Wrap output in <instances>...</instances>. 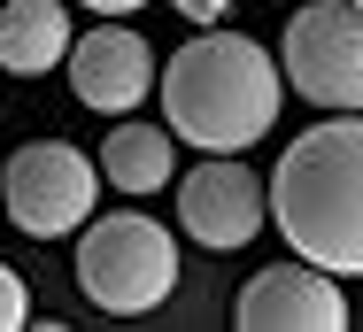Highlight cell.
Segmentation results:
<instances>
[{"instance_id": "5b68a950", "label": "cell", "mask_w": 363, "mask_h": 332, "mask_svg": "<svg viewBox=\"0 0 363 332\" xmlns=\"http://www.w3.org/2000/svg\"><path fill=\"white\" fill-rule=\"evenodd\" d=\"M286 85L317 109H363V8L356 0H309L286 16L279 39Z\"/></svg>"}, {"instance_id": "8992f818", "label": "cell", "mask_w": 363, "mask_h": 332, "mask_svg": "<svg viewBox=\"0 0 363 332\" xmlns=\"http://www.w3.org/2000/svg\"><path fill=\"white\" fill-rule=\"evenodd\" d=\"M232 325H247V332H340L348 325V301H340V278L325 263L294 255V263H271L240 286Z\"/></svg>"}, {"instance_id": "5bb4252c", "label": "cell", "mask_w": 363, "mask_h": 332, "mask_svg": "<svg viewBox=\"0 0 363 332\" xmlns=\"http://www.w3.org/2000/svg\"><path fill=\"white\" fill-rule=\"evenodd\" d=\"M0 216H8V201H0Z\"/></svg>"}, {"instance_id": "8fae6325", "label": "cell", "mask_w": 363, "mask_h": 332, "mask_svg": "<svg viewBox=\"0 0 363 332\" xmlns=\"http://www.w3.org/2000/svg\"><path fill=\"white\" fill-rule=\"evenodd\" d=\"M31 325V294H23V278L0 263V332H23Z\"/></svg>"}, {"instance_id": "30bf717a", "label": "cell", "mask_w": 363, "mask_h": 332, "mask_svg": "<svg viewBox=\"0 0 363 332\" xmlns=\"http://www.w3.org/2000/svg\"><path fill=\"white\" fill-rule=\"evenodd\" d=\"M101 178H108V194H162L178 178V132L116 116V132L101 139Z\"/></svg>"}, {"instance_id": "3957f363", "label": "cell", "mask_w": 363, "mask_h": 332, "mask_svg": "<svg viewBox=\"0 0 363 332\" xmlns=\"http://www.w3.org/2000/svg\"><path fill=\"white\" fill-rule=\"evenodd\" d=\"M77 286L108 317H147V309H162L178 294V240L155 216H140V209H116V216L85 224V240H77Z\"/></svg>"}, {"instance_id": "6da1fadb", "label": "cell", "mask_w": 363, "mask_h": 332, "mask_svg": "<svg viewBox=\"0 0 363 332\" xmlns=\"http://www.w3.org/2000/svg\"><path fill=\"white\" fill-rule=\"evenodd\" d=\"M279 101H286V62L240 31H201L162 62V124L201 155L255 147L279 124Z\"/></svg>"}, {"instance_id": "9c48e42d", "label": "cell", "mask_w": 363, "mask_h": 332, "mask_svg": "<svg viewBox=\"0 0 363 332\" xmlns=\"http://www.w3.org/2000/svg\"><path fill=\"white\" fill-rule=\"evenodd\" d=\"M70 8L62 0H0V70L8 77H47L70 62Z\"/></svg>"}, {"instance_id": "4fadbf2b", "label": "cell", "mask_w": 363, "mask_h": 332, "mask_svg": "<svg viewBox=\"0 0 363 332\" xmlns=\"http://www.w3.org/2000/svg\"><path fill=\"white\" fill-rule=\"evenodd\" d=\"M77 8H101V16H132V8H147V0H77Z\"/></svg>"}, {"instance_id": "7a4b0ae2", "label": "cell", "mask_w": 363, "mask_h": 332, "mask_svg": "<svg viewBox=\"0 0 363 332\" xmlns=\"http://www.w3.org/2000/svg\"><path fill=\"white\" fill-rule=\"evenodd\" d=\"M271 216L294 255L325 263L333 278H363V109L325 116L279 155Z\"/></svg>"}, {"instance_id": "277c9868", "label": "cell", "mask_w": 363, "mask_h": 332, "mask_svg": "<svg viewBox=\"0 0 363 332\" xmlns=\"http://www.w3.org/2000/svg\"><path fill=\"white\" fill-rule=\"evenodd\" d=\"M101 186H108L101 162L77 155L70 139H31V147H16V155L0 162V201H8L16 232H31V240H62V232H77V224L93 216Z\"/></svg>"}, {"instance_id": "7c38bea8", "label": "cell", "mask_w": 363, "mask_h": 332, "mask_svg": "<svg viewBox=\"0 0 363 332\" xmlns=\"http://www.w3.org/2000/svg\"><path fill=\"white\" fill-rule=\"evenodd\" d=\"M170 8H178L186 23H217V16H224V8H232V0H170Z\"/></svg>"}, {"instance_id": "52a82bcc", "label": "cell", "mask_w": 363, "mask_h": 332, "mask_svg": "<svg viewBox=\"0 0 363 332\" xmlns=\"http://www.w3.org/2000/svg\"><path fill=\"white\" fill-rule=\"evenodd\" d=\"M155 85H162L155 47H147L124 16L93 23V31L70 47V93H77V109H93V116H132Z\"/></svg>"}, {"instance_id": "ba28073f", "label": "cell", "mask_w": 363, "mask_h": 332, "mask_svg": "<svg viewBox=\"0 0 363 332\" xmlns=\"http://www.w3.org/2000/svg\"><path fill=\"white\" fill-rule=\"evenodd\" d=\"M178 224L201 248H247L263 232V178L232 155H201L178 178Z\"/></svg>"}, {"instance_id": "9a60e30c", "label": "cell", "mask_w": 363, "mask_h": 332, "mask_svg": "<svg viewBox=\"0 0 363 332\" xmlns=\"http://www.w3.org/2000/svg\"><path fill=\"white\" fill-rule=\"evenodd\" d=\"M356 8H363V0H356Z\"/></svg>"}]
</instances>
